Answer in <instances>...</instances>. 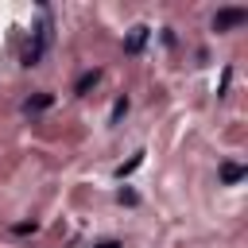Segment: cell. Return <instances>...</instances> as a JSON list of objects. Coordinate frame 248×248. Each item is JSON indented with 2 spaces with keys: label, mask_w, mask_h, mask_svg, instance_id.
<instances>
[{
  "label": "cell",
  "mask_w": 248,
  "mask_h": 248,
  "mask_svg": "<svg viewBox=\"0 0 248 248\" xmlns=\"http://www.w3.org/2000/svg\"><path fill=\"white\" fill-rule=\"evenodd\" d=\"M50 39H54V31H50V19L43 16V23L35 27V39H31L27 50H23V66H39L43 54H46V46H50Z\"/></svg>",
  "instance_id": "obj_1"
},
{
  "label": "cell",
  "mask_w": 248,
  "mask_h": 248,
  "mask_svg": "<svg viewBox=\"0 0 248 248\" xmlns=\"http://www.w3.org/2000/svg\"><path fill=\"white\" fill-rule=\"evenodd\" d=\"M244 19H248V8H221L213 16V31H229V27L244 23Z\"/></svg>",
  "instance_id": "obj_2"
},
{
  "label": "cell",
  "mask_w": 248,
  "mask_h": 248,
  "mask_svg": "<svg viewBox=\"0 0 248 248\" xmlns=\"http://www.w3.org/2000/svg\"><path fill=\"white\" fill-rule=\"evenodd\" d=\"M147 39H151V27H147V23H136V27H132V35L124 39V50H128V54H136Z\"/></svg>",
  "instance_id": "obj_3"
},
{
  "label": "cell",
  "mask_w": 248,
  "mask_h": 248,
  "mask_svg": "<svg viewBox=\"0 0 248 248\" xmlns=\"http://www.w3.org/2000/svg\"><path fill=\"white\" fill-rule=\"evenodd\" d=\"M244 174H248V170H244L240 163H221V182H225V186H236Z\"/></svg>",
  "instance_id": "obj_4"
},
{
  "label": "cell",
  "mask_w": 248,
  "mask_h": 248,
  "mask_svg": "<svg viewBox=\"0 0 248 248\" xmlns=\"http://www.w3.org/2000/svg\"><path fill=\"white\" fill-rule=\"evenodd\" d=\"M140 163H143V151H136V155H132V159H128V163H120V167H116V170H112V174H116V178H124V174H132V170H136V167H140Z\"/></svg>",
  "instance_id": "obj_7"
},
{
  "label": "cell",
  "mask_w": 248,
  "mask_h": 248,
  "mask_svg": "<svg viewBox=\"0 0 248 248\" xmlns=\"http://www.w3.org/2000/svg\"><path fill=\"white\" fill-rule=\"evenodd\" d=\"M50 105H54V93H39V97L23 101V112H43V108H50Z\"/></svg>",
  "instance_id": "obj_5"
},
{
  "label": "cell",
  "mask_w": 248,
  "mask_h": 248,
  "mask_svg": "<svg viewBox=\"0 0 248 248\" xmlns=\"http://www.w3.org/2000/svg\"><path fill=\"white\" fill-rule=\"evenodd\" d=\"M97 81H101V70H85V74L78 78V85H74V93H85V89H89V85H97Z\"/></svg>",
  "instance_id": "obj_6"
},
{
  "label": "cell",
  "mask_w": 248,
  "mask_h": 248,
  "mask_svg": "<svg viewBox=\"0 0 248 248\" xmlns=\"http://www.w3.org/2000/svg\"><path fill=\"white\" fill-rule=\"evenodd\" d=\"M124 112H128V97H116V105H112V116H108V120L116 124V120H120Z\"/></svg>",
  "instance_id": "obj_8"
},
{
  "label": "cell",
  "mask_w": 248,
  "mask_h": 248,
  "mask_svg": "<svg viewBox=\"0 0 248 248\" xmlns=\"http://www.w3.org/2000/svg\"><path fill=\"white\" fill-rule=\"evenodd\" d=\"M93 248H120V240H101V244H93Z\"/></svg>",
  "instance_id": "obj_9"
}]
</instances>
